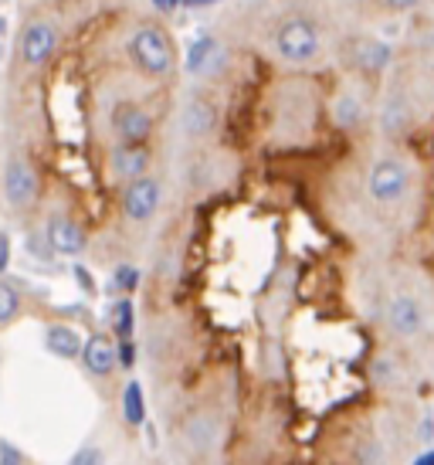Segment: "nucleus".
<instances>
[{
    "instance_id": "nucleus-17",
    "label": "nucleus",
    "mask_w": 434,
    "mask_h": 465,
    "mask_svg": "<svg viewBox=\"0 0 434 465\" xmlns=\"http://www.w3.org/2000/svg\"><path fill=\"white\" fill-rule=\"evenodd\" d=\"M332 119H336V126H343V130H353V126H360V119H363V103H360V99H353V95H343V99H336Z\"/></svg>"
},
{
    "instance_id": "nucleus-25",
    "label": "nucleus",
    "mask_w": 434,
    "mask_h": 465,
    "mask_svg": "<svg viewBox=\"0 0 434 465\" xmlns=\"http://www.w3.org/2000/svg\"><path fill=\"white\" fill-rule=\"evenodd\" d=\"M7 265H11V238L0 232V275L7 272Z\"/></svg>"
},
{
    "instance_id": "nucleus-27",
    "label": "nucleus",
    "mask_w": 434,
    "mask_h": 465,
    "mask_svg": "<svg viewBox=\"0 0 434 465\" xmlns=\"http://www.w3.org/2000/svg\"><path fill=\"white\" fill-rule=\"evenodd\" d=\"M387 4H390L394 11H410V7H418L421 0H387Z\"/></svg>"
},
{
    "instance_id": "nucleus-11",
    "label": "nucleus",
    "mask_w": 434,
    "mask_h": 465,
    "mask_svg": "<svg viewBox=\"0 0 434 465\" xmlns=\"http://www.w3.org/2000/svg\"><path fill=\"white\" fill-rule=\"evenodd\" d=\"M82 363L85 371L95 377H109L115 371V343L103 333H92L89 340H82Z\"/></svg>"
},
{
    "instance_id": "nucleus-31",
    "label": "nucleus",
    "mask_w": 434,
    "mask_h": 465,
    "mask_svg": "<svg viewBox=\"0 0 434 465\" xmlns=\"http://www.w3.org/2000/svg\"><path fill=\"white\" fill-rule=\"evenodd\" d=\"M4 27H7V21H4V17H0V35H4Z\"/></svg>"
},
{
    "instance_id": "nucleus-8",
    "label": "nucleus",
    "mask_w": 434,
    "mask_h": 465,
    "mask_svg": "<svg viewBox=\"0 0 434 465\" xmlns=\"http://www.w3.org/2000/svg\"><path fill=\"white\" fill-rule=\"evenodd\" d=\"M54 41H58V35H54V27L48 25V21H35V25H27L25 38H21V54H25L27 65L31 68L44 65L54 52Z\"/></svg>"
},
{
    "instance_id": "nucleus-20",
    "label": "nucleus",
    "mask_w": 434,
    "mask_h": 465,
    "mask_svg": "<svg viewBox=\"0 0 434 465\" xmlns=\"http://www.w3.org/2000/svg\"><path fill=\"white\" fill-rule=\"evenodd\" d=\"M140 269H133V265H119L115 269V275H113V285L123 292V296H129V292H136L140 289Z\"/></svg>"
},
{
    "instance_id": "nucleus-9",
    "label": "nucleus",
    "mask_w": 434,
    "mask_h": 465,
    "mask_svg": "<svg viewBox=\"0 0 434 465\" xmlns=\"http://www.w3.org/2000/svg\"><path fill=\"white\" fill-rule=\"evenodd\" d=\"M387 323L397 336H418L424 330V310L414 296H394L387 306Z\"/></svg>"
},
{
    "instance_id": "nucleus-3",
    "label": "nucleus",
    "mask_w": 434,
    "mask_h": 465,
    "mask_svg": "<svg viewBox=\"0 0 434 465\" xmlns=\"http://www.w3.org/2000/svg\"><path fill=\"white\" fill-rule=\"evenodd\" d=\"M370 197L373 201H380V204H397L400 197L408 194L410 187V173L408 167L400 163V160H377L370 170Z\"/></svg>"
},
{
    "instance_id": "nucleus-12",
    "label": "nucleus",
    "mask_w": 434,
    "mask_h": 465,
    "mask_svg": "<svg viewBox=\"0 0 434 465\" xmlns=\"http://www.w3.org/2000/svg\"><path fill=\"white\" fill-rule=\"evenodd\" d=\"M146 167H150V153H146V146H143V143H123V146H115L113 170L119 173V177H126V181L143 177Z\"/></svg>"
},
{
    "instance_id": "nucleus-7",
    "label": "nucleus",
    "mask_w": 434,
    "mask_h": 465,
    "mask_svg": "<svg viewBox=\"0 0 434 465\" xmlns=\"http://www.w3.org/2000/svg\"><path fill=\"white\" fill-rule=\"evenodd\" d=\"M48 245H52L54 255H68V259H75L85 252V232L78 228L72 218H64V214H54L48 218Z\"/></svg>"
},
{
    "instance_id": "nucleus-13",
    "label": "nucleus",
    "mask_w": 434,
    "mask_h": 465,
    "mask_svg": "<svg viewBox=\"0 0 434 465\" xmlns=\"http://www.w3.org/2000/svg\"><path fill=\"white\" fill-rule=\"evenodd\" d=\"M44 343H48V353L62 357V361H75L78 353H82V336H78L72 326H64V323H52V326H48V333H44Z\"/></svg>"
},
{
    "instance_id": "nucleus-21",
    "label": "nucleus",
    "mask_w": 434,
    "mask_h": 465,
    "mask_svg": "<svg viewBox=\"0 0 434 465\" xmlns=\"http://www.w3.org/2000/svg\"><path fill=\"white\" fill-rule=\"evenodd\" d=\"M115 363H123L126 371L136 363V343H133V336H123V340L115 343Z\"/></svg>"
},
{
    "instance_id": "nucleus-10",
    "label": "nucleus",
    "mask_w": 434,
    "mask_h": 465,
    "mask_svg": "<svg viewBox=\"0 0 434 465\" xmlns=\"http://www.w3.org/2000/svg\"><path fill=\"white\" fill-rule=\"evenodd\" d=\"M346 58H350V65H357L360 72L380 75L383 68L390 65V45H383V41H377V38H357L346 48Z\"/></svg>"
},
{
    "instance_id": "nucleus-24",
    "label": "nucleus",
    "mask_w": 434,
    "mask_h": 465,
    "mask_svg": "<svg viewBox=\"0 0 434 465\" xmlns=\"http://www.w3.org/2000/svg\"><path fill=\"white\" fill-rule=\"evenodd\" d=\"M75 465H92V462H103V452L99 449H82V452H75V459H72Z\"/></svg>"
},
{
    "instance_id": "nucleus-28",
    "label": "nucleus",
    "mask_w": 434,
    "mask_h": 465,
    "mask_svg": "<svg viewBox=\"0 0 434 465\" xmlns=\"http://www.w3.org/2000/svg\"><path fill=\"white\" fill-rule=\"evenodd\" d=\"M180 4H183V0H153V7L156 11H173V7H180Z\"/></svg>"
},
{
    "instance_id": "nucleus-2",
    "label": "nucleus",
    "mask_w": 434,
    "mask_h": 465,
    "mask_svg": "<svg viewBox=\"0 0 434 465\" xmlns=\"http://www.w3.org/2000/svg\"><path fill=\"white\" fill-rule=\"evenodd\" d=\"M275 48L285 62H312L320 54V31L306 17H292L275 31Z\"/></svg>"
},
{
    "instance_id": "nucleus-1",
    "label": "nucleus",
    "mask_w": 434,
    "mask_h": 465,
    "mask_svg": "<svg viewBox=\"0 0 434 465\" xmlns=\"http://www.w3.org/2000/svg\"><path fill=\"white\" fill-rule=\"evenodd\" d=\"M129 58H133V65L140 68L143 75H170V68H173V45L166 38V31L160 27H140L133 41H129Z\"/></svg>"
},
{
    "instance_id": "nucleus-22",
    "label": "nucleus",
    "mask_w": 434,
    "mask_h": 465,
    "mask_svg": "<svg viewBox=\"0 0 434 465\" xmlns=\"http://www.w3.org/2000/svg\"><path fill=\"white\" fill-rule=\"evenodd\" d=\"M0 462H4V465H17V462H25V455L17 452L11 441H0Z\"/></svg>"
},
{
    "instance_id": "nucleus-18",
    "label": "nucleus",
    "mask_w": 434,
    "mask_h": 465,
    "mask_svg": "<svg viewBox=\"0 0 434 465\" xmlns=\"http://www.w3.org/2000/svg\"><path fill=\"white\" fill-rule=\"evenodd\" d=\"M113 330L115 336L123 340V336H133L136 330V310H133V299H119L113 306Z\"/></svg>"
},
{
    "instance_id": "nucleus-15",
    "label": "nucleus",
    "mask_w": 434,
    "mask_h": 465,
    "mask_svg": "<svg viewBox=\"0 0 434 465\" xmlns=\"http://www.w3.org/2000/svg\"><path fill=\"white\" fill-rule=\"evenodd\" d=\"M123 418H126L133 428L146 425V398H143L140 381H129L126 391H123Z\"/></svg>"
},
{
    "instance_id": "nucleus-14",
    "label": "nucleus",
    "mask_w": 434,
    "mask_h": 465,
    "mask_svg": "<svg viewBox=\"0 0 434 465\" xmlns=\"http://www.w3.org/2000/svg\"><path fill=\"white\" fill-rule=\"evenodd\" d=\"M217 52H221L217 41L204 35V38H197L191 45V52H187V62H183V65H187L191 75H204L207 68H211V62H217Z\"/></svg>"
},
{
    "instance_id": "nucleus-29",
    "label": "nucleus",
    "mask_w": 434,
    "mask_h": 465,
    "mask_svg": "<svg viewBox=\"0 0 434 465\" xmlns=\"http://www.w3.org/2000/svg\"><path fill=\"white\" fill-rule=\"evenodd\" d=\"M414 465H434V449H428V452L418 455V462Z\"/></svg>"
},
{
    "instance_id": "nucleus-30",
    "label": "nucleus",
    "mask_w": 434,
    "mask_h": 465,
    "mask_svg": "<svg viewBox=\"0 0 434 465\" xmlns=\"http://www.w3.org/2000/svg\"><path fill=\"white\" fill-rule=\"evenodd\" d=\"M187 7H207V4H217V0H183Z\"/></svg>"
},
{
    "instance_id": "nucleus-4",
    "label": "nucleus",
    "mask_w": 434,
    "mask_h": 465,
    "mask_svg": "<svg viewBox=\"0 0 434 465\" xmlns=\"http://www.w3.org/2000/svg\"><path fill=\"white\" fill-rule=\"evenodd\" d=\"M160 207V183L153 177H133L123 194V211H126L129 221H150Z\"/></svg>"
},
{
    "instance_id": "nucleus-16",
    "label": "nucleus",
    "mask_w": 434,
    "mask_h": 465,
    "mask_svg": "<svg viewBox=\"0 0 434 465\" xmlns=\"http://www.w3.org/2000/svg\"><path fill=\"white\" fill-rule=\"evenodd\" d=\"M214 123H217V113L207 103H191L187 113H183V126H187L191 136H207V133L214 130Z\"/></svg>"
},
{
    "instance_id": "nucleus-6",
    "label": "nucleus",
    "mask_w": 434,
    "mask_h": 465,
    "mask_svg": "<svg viewBox=\"0 0 434 465\" xmlns=\"http://www.w3.org/2000/svg\"><path fill=\"white\" fill-rule=\"evenodd\" d=\"M113 130L123 143H146L150 133H153V116L146 109H140V105L123 103L115 105L113 113Z\"/></svg>"
},
{
    "instance_id": "nucleus-26",
    "label": "nucleus",
    "mask_w": 434,
    "mask_h": 465,
    "mask_svg": "<svg viewBox=\"0 0 434 465\" xmlns=\"http://www.w3.org/2000/svg\"><path fill=\"white\" fill-rule=\"evenodd\" d=\"M75 279H78V282H82V285H85L89 292H95V282H92V279H89V272L82 269V265H78V269H75Z\"/></svg>"
},
{
    "instance_id": "nucleus-5",
    "label": "nucleus",
    "mask_w": 434,
    "mask_h": 465,
    "mask_svg": "<svg viewBox=\"0 0 434 465\" xmlns=\"http://www.w3.org/2000/svg\"><path fill=\"white\" fill-rule=\"evenodd\" d=\"M4 197L11 207H27L38 197V173L25 160H11L4 170Z\"/></svg>"
},
{
    "instance_id": "nucleus-23",
    "label": "nucleus",
    "mask_w": 434,
    "mask_h": 465,
    "mask_svg": "<svg viewBox=\"0 0 434 465\" xmlns=\"http://www.w3.org/2000/svg\"><path fill=\"white\" fill-rule=\"evenodd\" d=\"M27 245H31V255H41V259H52V255H54L52 245H48V238H38V234H35Z\"/></svg>"
},
{
    "instance_id": "nucleus-19",
    "label": "nucleus",
    "mask_w": 434,
    "mask_h": 465,
    "mask_svg": "<svg viewBox=\"0 0 434 465\" xmlns=\"http://www.w3.org/2000/svg\"><path fill=\"white\" fill-rule=\"evenodd\" d=\"M17 312H21V296H17V289L7 282H0V326L11 323Z\"/></svg>"
}]
</instances>
